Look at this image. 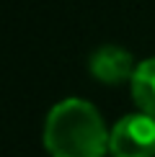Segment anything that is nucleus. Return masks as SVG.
Wrapping results in <instances>:
<instances>
[{
	"mask_svg": "<svg viewBox=\"0 0 155 157\" xmlns=\"http://www.w3.org/2000/svg\"><path fill=\"white\" fill-rule=\"evenodd\" d=\"M109 132L98 108L83 98H65L44 121V149L49 157H103Z\"/></svg>",
	"mask_w": 155,
	"mask_h": 157,
	"instance_id": "obj_1",
	"label": "nucleus"
},
{
	"mask_svg": "<svg viewBox=\"0 0 155 157\" xmlns=\"http://www.w3.org/2000/svg\"><path fill=\"white\" fill-rule=\"evenodd\" d=\"M111 157H155V119L147 113H127L109 132Z\"/></svg>",
	"mask_w": 155,
	"mask_h": 157,
	"instance_id": "obj_2",
	"label": "nucleus"
},
{
	"mask_svg": "<svg viewBox=\"0 0 155 157\" xmlns=\"http://www.w3.org/2000/svg\"><path fill=\"white\" fill-rule=\"evenodd\" d=\"M88 70L103 85H121V82L132 80L134 70H137V62H134L132 52H127L124 47L106 44V47H98L90 54Z\"/></svg>",
	"mask_w": 155,
	"mask_h": 157,
	"instance_id": "obj_3",
	"label": "nucleus"
},
{
	"mask_svg": "<svg viewBox=\"0 0 155 157\" xmlns=\"http://www.w3.org/2000/svg\"><path fill=\"white\" fill-rule=\"evenodd\" d=\"M129 90H132L134 106L155 119V57L137 62V70L129 80Z\"/></svg>",
	"mask_w": 155,
	"mask_h": 157,
	"instance_id": "obj_4",
	"label": "nucleus"
}]
</instances>
